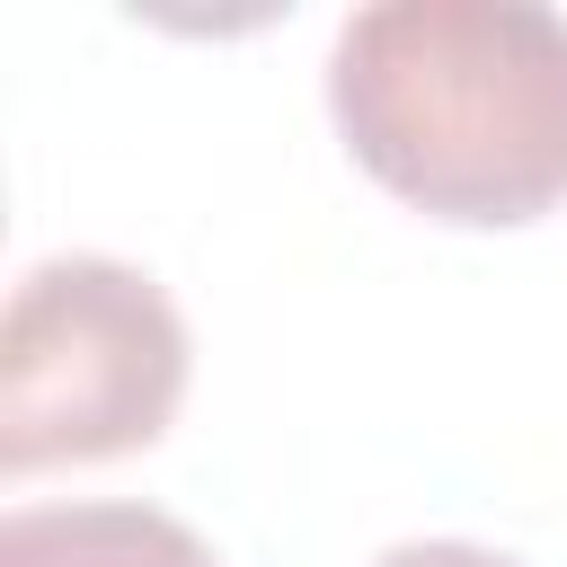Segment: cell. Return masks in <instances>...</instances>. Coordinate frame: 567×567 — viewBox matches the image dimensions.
I'll list each match as a JSON object with an SVG mask.
<instances>
[{
	"label": "cell",
	"mask_w": 567,
	"mask_h": 567,
	"mask_svg": "<svg viewBox=\"0 0 567 567\" xmlns=\"http://www.w3.org/2000/svg\"><path fill=\"white\" fill-rule=\"evenodd\" d=\"M328 115L425 221L523 230L567 204V18L532 0H390L337 35Z\"/></svg>",
	"instance_id": "1"
},
{
	"label": "cell",
	"mask_w": 567,
	"mask_h": 567,
	"mask_svg": "<svg viewBox=\"0 0 567 567\" xmlns=\"http://www.w3.org/2000/svg\"><path fill=\"white\" fill-rule=\"evenodd\" d=\"M186 399V319L124 257H44L0 319V470L124 461Z\"/></svg>",
	"instance_id": "2"
},
{
	"label": "cell",
	"mask_w": 567,
	"mask_h": 567,
	"mask_svg": "<svg viewBox=\"0 0 567 567\" xmlns=\"http://www.w3.org/2000/svg\"><path fill=\"white\" fill-rule=\"evenodd\" d=\"M0 567H221L151 505H35L0 523Z\"/></svg>",
	"instance_id": "3"
},
{
	"label": "cell",
	"mask_w": 567,
	"mask_h": 567,
	"mask_svg": "<svg viewBox=\"0 0 567 567\" xmlns=\"http://www.w3.org/2000/svg\"><path fill=\"white\" fill-rule=\"evenodd\" d=\"M372 567H514V558H496V549H478V540H408V549H390V558H372Z\"/></svg>",
	"instance_id": "4"
}]
</instances>
